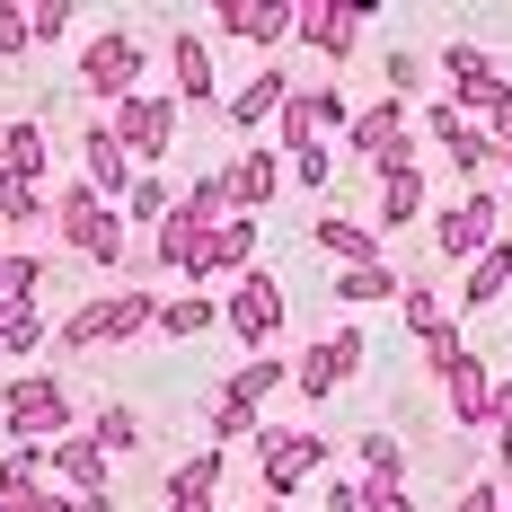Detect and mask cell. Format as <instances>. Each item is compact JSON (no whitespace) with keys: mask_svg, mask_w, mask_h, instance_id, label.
<instances>
[{"mask_svg":"<svg viewBox=\"0 0 512 512\" xmlns=\"http://www.w3.org/2000/svg\"><path fill=\"white\" fill-rule=\"evenodd\" d=\"M151 327H159V301L142 283H124V292H98V301L62 309L53 345H62V354H106V345H133V336H151Z\"/></svg>","mask_w":512,"mask_h":512,"instance_id":"cell-1","label":"cell"},{"mask_svg":"<svg viewBox=\"0 0 512 512\" xmlns=\"http://www.w3.org/2000/svg\"><path fill=\"white\" fill-rule=\"evenodd\" d=\"M53 239L71 256H89V265H115V274H124V248H133V239H124V204H106L89 177H71V186L53 195Z\"/></svg>","mask_w":512,"mask_h":512,"instance_id":"cell-2","label":"cell"},{"mask_svg":"<svg viewBox=\"0 0 512 512\" xmlns=\"http://www.w3.org/2000/svg\"><path fill=\"white\" fill-rule=\"evenodd\" d=\"M0 433L9 442H62V433H80V407L53 371H18V380H0Z\"/></svg>","mask_w":512,"mask_h":512,"instance_id":"cell-3","label":"cell"},{"mask_svg":"<svg viewBox=\"0 0 512 512\" xmlns=\"http://www.w3.org/2000/svg\"><path fill=\"white\" fill-rule=\"evenodd\" d=\"M318 468H327V442H318L309 424H265V433H256V477H265V495L292 504V486H309Z\"/></svg>","mask_w":512,"mask_h":512,"instance_id":"cell-4","label":"cell"},{"mask_svg":"<svg viewBox=\"0 0 512 512\" xmlns=\"http://www.w3.org/2000/svg\"><path fill=\"white\" fill-rule=\"evenodd\" d=\"M142 36H124V27H106V36H89V53H80V89L106 106H124V98H142Z\"/></svg>","mask_w":512,"mask_h":512,"instance_id":"cell-5","label":"cell"},{"mask_svg":"<svg viewBox=\"0 0 512 512\" xmlns=\"http://www.w3.org/2000/svg\"><path fill=\"white\" fill-rule=\"evenodd\" d=\"M221 318H230V336L239 345H256V354H274V336H283V318H292V301H283V283L256 265V274H239L230 283V301H221Z\"/></svg>","mask_w":512,"mask_h":512,"instance_id":"cell-6","label":"cell"},{"mask_svg":"<svg viewBox=\"0 0 512 512\" xmlns=\"http://www.w3.org/2000/svg\"><path fill=\"white\" fill-rule=\"evenodd\" d=\"M424 124H433V142L451 151V168H468V186H495V168H512V151L477 124V115H460L451 98H433V115H424Z\"/></svg>","mask_w":512,"mask_h":512,"instance_id":"cell-7","label":"cell"},{"mask_svg":"<svg viewBox=\"0 0 512 512\" xmlns=\"http://www.w3.org/2000/svg\"><path fill=\"white\" fill-rule=\"evenodd\" d=\"M345 151H354L362 168H398V159H415L407 98H371V106H354V124H345Z\"/></svg>","mask_w":512,"mask_h":512,"instance_id":"cell-8","label":"cell"},{"mask_svg":"<svg viewBox=\"0 0 512 512\" xmlns=\"http://www.w3.org/2000/svg\"><path fill=\"white\" fill-rule=\"evenodd\" d=\"M495 212H504V195H495V186H468L460 204L433 212V248L460 256V265H477V256L495 248Z\"/></svg>","mask_w":512,"mask_h":512,"instance_id":"cell-9","label":"cell"},{"mask_svg":"<svg viewBox=\"0 0 512 512\" xmlns=\"http://www.w3.org/2000/svg\"><path fill=\"white\" fill-rule=\"evenodd\" d=\"M362 354H371V345H362V327H327V336L292 362V389H301V398H336V389L362 371Z\"/></svg>","mask_w":512,"mask_h":512,"instance_id":"cell-10","label":"cell"},{"mask_svg":"<svg viewBox=\"0 0 512 512\" xmlns=\"http://www.w3.org/2000/svg\"><path fill=\"white\" fill-rule=\"evenodd\" d=\"M106 124H115V142L133 151V168H159V159H168V142H177V98H151V89H142V98L115 106Z\"/></svg>","mask_w":512,"mask_h":512,"instance_id":"cell-11","label":"cell"},{"mask_svg":"<svg viewBox=\"0 0 512 512\" xmlns=\"http://www.w3.org/2000/svg\"><path fill=\"white\" fill-rule=\"evenodd\" d=\"M345 124H354L345 89H292V106L274 115V142H283V159H292V151H318V133H345Z\"/></svg>","mask_w":512,"mask_h":512,"instance_id":"cell-12","label":"cell"},{"mask_svg":"<svg viewBox=\"0 0 512 512\" xmlns=\"http://www.w3.org/2000/svg\"><path fill=\"white\" fill-rule=\"evenodd\" d=\"M212 27H221V36H239V45H292V36H301V9H292V0H221V18H212Z\"/></svg>","mask_w":512,"mask_h":512,"instance_id":"cell-13","label":"cell"},{"mask_svg":"<svg viewBox=\"0 0 512 512\" xmlns=\"http://www.w3.org/2000/svg\"><path fill=\"white\" fill-rule=\"evenodd\" d=\"M362 18H371V0H309L301 9V45L318 53V62H345L362 36Z\"/></svg>","mask_w":512,"mask_h":512,"instance_id":"cell-14","label":"cell"},{"mask_svg":"<svg viewBox=\"0 0 512 512\" xmlns=\"http://www.w3.org/2000/svg\"><path fill=\"white\" fill-rule=\"evenodd\" d=\"M80 177L98 186L106 204H124V195H133V177H142V168H133V151L115 142V124H89V133H80Z\"/></svg>","mask_w":512,"mask_h":512,"instance_id":"cell-15","label":"cell"},{"mask_svg":"<svg viewBox=\"0 0 512 512\" xmlns=\"http://www.w3.org/2000/svg\"><path fill=\"white\" fill-rule=\"evenodd\" d=\"M283 380H292V362H283V354H248L239 371H230V380H221V389H212V398L265 424V407H274V389H283Z\"/></svg>","mask_w":512,"mask_h":512,"instance_id":"cell-16","label":"cell"},{"mask_svg":"<svg viewBox=\"0 0 512 512\" xmlns=\"http://www.w3.org/2000/svg\"><path fill=\"white\" fill-rule=\"evenodd\" d=\"M442 398H451V424H460V433H486V424H495V371L468 354L460 371L442 380Z\"/></svg>","mask_w":512,"mask_h":512,"instance_id":"cell-17","label":"cell"},{"mask_svg":"<svg viewBox=\"0 0 512 512\" xmlns=\"http://www.w3.org/2000/svg\"><path fill=\"white\" fill-rule=\"evenodd\" d=\"M45 168H53V142H45V124H0V177L9 186H45Z\"/></svg>","mask_w":512,"mask_h":512,"instance_id":"cell-18","label":"cell"},{"mask_svg":"<svg viewBox=\"0 0 512 512\" xmlns=\"http://www.w3.org/2000/svg\"><path fill=\"white\" fill-rule=\"evenodd\" d=\"M309 239L336 256V274H345V265H380V230L354 221V212H318V221H309Z\"/></svg>","mask_w":512,"mask_h":512,"instance_id":"cell-19","label":"cell"},{"mask_svg":"<svg viewBox=\"0 0 512 512\" xmlns=\"http://www.w3.org/2000/svg\"><path fill=\"white\" fill-rule=\"evenodd\" d=\"M106 451L98 442H89V433H62V442H53V486H62V495H106Z\"/></svg>","mask_w":512,"mask_h":512,"instance_id":"cell-20","label":"cell"},{"mask_svg":"<svg viewBox=\"0 0 512 512\" xmlns=\"http://www.w3.org/2000/svg\"><path fill=\"white\" fill-rule=\"evenodd\" d=\"M221 177H230V204L248 212V221H256L265 204H274V186H283V168H274V151H265V142H248V151L230 159Z\"/></svg>","mask_w":512,"mask_h":512,"instance_id":"cell-21","label":"cell"},{"mask_svg":"<svg viewBox=\"0 0 512 512\" xmlns=\"http://www.w3.org/2000/svg\"><path fill=\"white\" fill-rule=\"evenodd\" d=\"M283 106H292V71H283V62H265L248 89L230 98V124H239V133H256V124H274Z\"/></svg>","mask_w":512,"mask_h":512,"instance_id":"cell-22","label":"cell"},{"mask_svg":"<svg viewBox=\"0 0 512 512\" xmlns=\"http://www.w3.org/2000/svg\"><path fill=\"white\" fill-rule=\"evenodd\" d=\"M415 212H424V168H415V159L380 168V212H371V230H415Z\"/></svg>","mask_w":512,"mask_h":512,"instance_id":"cell-23","label":"cell"},{"mask_svg":"<svg viewBox=\"0 0 512 512\" xmlns=\"http://www.w3.org/2000/svg\"><path fill=\"white\" fill-rule=\"evenodd\" d=\"M204 274H256V221H248V212H230V221L204 239V265H195V283H204Z\"/></svg>","mask_w":512,"mask_h":512,"instance_id":"cell-24","label":"cell"},{"mask_svg":"<svg viewBox=\"0 0 512 512\" xmlns=\"http://www.w3.org/2000/svg\"><path fill=\"white\" fill-rule=\"evenodd\" d=\"M168 80H177V106H212V45L204 36H177L168 45Z\"/></svg>","mask_w":512,"mask_h":512,"instance_id":"cell-25","label":"cell"},{"mask_svg":"<svg viewBox=\"0 0 512 512\" xmlns=\"http://www.w3.org/2000/svg\"><path fill=\"white\" fill-rule=\"evenodd\" d=\"M212 486H221V451H195V460L168 477V495H159V512H212Z\"/></svg>","mask_w":512,"mask_h":512,"instance_id":"cell-26","label":"cell"},{"mask_svg":"<svg viewBox=\"0 0 512 512\" xmlns=\"http://www.w3.org/2000/svg\"><path fill=\"white\" fill-rule=\"evenodd\" d=\"M327 512H415V486H389V477H345V486H327Z\"/></svg>","mask_w":512,"mask_h":512,"instance_id":"cell-27","label":"cell"},{"mask_svg":"<svg viewBox=\"0 0 512 512\" xmlns=\"http://www.w3.org/2000/svg\"><path fill=\"white\" fill-rule=\"evenodd\" d=\"M504 292H512V239H495V248L460 274V301H468V309H495Z\"/></svg>","mask_w":512,"mask_h":512,"instance_id":"cell-28","label":"cell"},{"mask_svg":"<svg viewBox=\"0 0 512 512\" xmlns=\"http://www.w3.org/2000/svg\"><path fill=\"white\" fill-rule=\"evenodd\" d=\"M415 362H424L433 380H451V371H460V362H468L460 327H451V318H424V327H415Z\"/></svg>","mask_w":512,"mask_h":512,"instance_id":"cell-29","label":"cell"},{"mask_svg":"<svg viewBox=\"0 0 512 512\" xmlns=\"http://www.w3.org/2000/svg\"><path fill=\"white\" fill-rule=\"evenodd\" d=\"M9 230H53V195L45 186H9V177H0V239H9Z\"/></svg>","mask_w":512,"mask_h":512,"instance_id":"cell-30","label":"cell"},{"mask_svg":"<svg viewBox=\"0 0 512 512\" xmlns=\"http://www.w3.org/2000/svg\"><path fill=\"white\" fill-rule=\"evenodd\" d=\"M212 318H221V301H212L204 283H195V292H177V301H159V336H177V345H186V336H204Z\"/></svg>","mask_w":512,"mask_h":512,"instance_id":"cell-31","label":"cell"},{"mask_svg":"<svg viewBox=\"0 0 512 512\" xmlns=\"http://www.w3.org/2000/svg\"><path fill=\"white\" fill-rule=\"evenodd\" d=\"M398 292H407V274H398L389 256H380V265H345V274H336V301H398Z\"/></svg>","mask_w":512,"mask_h":512,"instance_id":"cell-32","label":"cell"},{"mask_svg":"<svg viewBox=\"0 0 512 512\" xmlns=\"http://www.w3.org/2000/svg\"><path fill=\"white\" fill-rule=\"evenodd\" d=\"M36 283H45V256L0 248V318H9V309H36Z\"/></svg>","mask_w":512,"mask_h":512,"instance_id":"cell-33","label":"cell"},{"mask_svg":"<svg viewBox=\"0 0 512 512\" xmlns=\"http://www.w3.org/2000/svg\"><path fill=\"white\" fill-rule=\"evenodd\" d=\"M354 460H362V477H389V486H407V477H415V468H407V442H398V433H362Z\"/></svg>","mask_w":512,"mask_h":512,"instance_id":"cell-34","label":"cell"},{"mask_svg":"<svg viewBox=\"0 0 512 512\" xmlns=\"http://www.w3.org/2000/svg\"><path fill=\"white\" fill-rule=\"evenodd\" d=\"M89 442H98L106 460H124V451H142V424H133V407H98V415H89Z\"/></svg>","mask_w":512,"mask_h":512,"instance_id":"cell-35","label":"cell"},{"mask_svg":"<svg viewBox=\"0 0 512 512\" xmlns=\"http://www.w3.org/2000/svg\"><path fill=\"white\" fill-rule=\"evenodd\" d=\"M53 345V327H45V309H9V318H0V354H45Z\"/></svg>","mask_w":512,"mask_h":512,"instance_id":"cell-36","label":"cell"},{"mask_svg":"<svg viewBox=\"0 0 512 512\" xmlns=\"http://www.w3.org/2000/svg\"><path fill=\"white\" fill-rule=\"evenodd\" d=\"M124 212H133V221H151V230H159V221L177 212V195H168V186H159L151 168H142V177H133V195H124Z\"/></svg>","mask_w":512,"mask_h":512,"instance_id":"cell-37","label":"cell"},{"mask_svg":"<svg viewBox=\"0 0 512 512\" xmlns=\"http://www.w3.org/2000/svg\"><path fill=\"white\" fill-rule=\"evenodd\" d=\"M27 53H36V18L18 0H0V62H27Z\"/></svg>","mask_w":512,"mask_h":512,"instance_id":"cell-38","label":"cell"},{"mask_svg":"<svg viewBox=\"0 0 512 512\" xmlns=\"http://www.w3.org/2000/svg\"><path fill=\"white\" fill-rule=\"evenodd\" d=\"M27 18H36V45H62V36L80 27V9H71V0H36Z\"/></svg>","mask_w":512,"mask_h":512,"instance_id":"cell-39","label":"cell"},{"mask_svg":"<svg viewBox=\"0 0 512 512\" xmlns=\"http://www.w3.org/2000/svg\"><path fill=\"white\" fill-rule=\"evenodd\" d=\"M283 168H292V186H309V195H318V186L336 177V159H327V142H318V151H292Z\"/></svg>","mask_w":512,"mask_h":512,"instance_id":"cell-40","label":"cell"},{"mask_svg":"<svg viewBox=\"0 0 512 512\" xmlns=\"http://www.w3.org/2000/svg\"><path fill=\"white\" fill-rule=\"evenodd\" d=\"M71 504H80V495H62V486H53V477H45L36 495H9V504H0V512H71Z\"/></svg>","mask_w":512,"mask_h":512,"instance_id":"cell-41","label":"cell"},{"mask_svg":"<svg viewBox=\"0 0 512 512\" xmlns=\"http://www.w3.org/2000/svg\"><path fill=\"white\" fill-rule=\"evenodd\" d=\"M486 433H495V460L512 468V380H495V424Z\"/></svg>","mask_w":512,"mask_h":512,"instance_id":"cell-42","label":"cell"},{"mask_svg":"<svg viewBox=\"0 0 512 512\" xmlns=\"http://www.w3.org/2000/svg\"><path fill=\"white\" fill-rule=\"evenodd\" d=\"M380 71H389V98H415V80H424V62H415V53H389Z\"/></svg>","mask_w":512,"mask_h":512,"instance_id":"cell-43","label":"cell"},{"mask_svg":"<svg viewBox=\"0 0 512 512\" xmlns=\"http://www.w3.org/2000/svg\"><path fill=\"white\" fill-rule=\"evenodd\" d=\"M398 309H407V327H424V318H442V301H433L424 283H407V292H398Z\"/></svg>","mask_w":512,"mask_h":512,"instance_id":"cell-44","label":"cell"},{"mask_svg":"<svg viewBox=\"0 0 512 512\" xmlns=\"http://www.w3.org/2000/svg\"><path fill=\"white\" fill-rule=\"evenodd\" d=\"M451 512H512V504H504V486H460V504H451Z\"/></svg>","mask_w":512,"mask_h":512,"instance_id":"cell-45","label":"cell"},{"mask_svg":"<svg viewBox=\"0 0 512 512\" xmlns=\"http://www.w3.org/2000/svg\"><path fill=\"white\" fill-rule=\"evenodd\" d=\"M71 512H115V495H80V504H71Z\"/></svg>","mask_w":512,"mask_h":512,"instance_id":"cell-46","label":"cell"},{"mask_svg":"<svg viewBox=\"0 0 512 512\" xmlns=\"http://www.w3.org/2000/svg\"><path fill=\"white\" fill-rule=\"evenodd\" d=\"M256 512H283V495H265V504H256Z\"/></svg>","mask_w":512,"mask_h":512,"instance_id":"cell-47","label":"cell"},{"mask_svg":"<svg viewBox=\"0 0 512 512\" xmlns=\"http://www.w3.org/2000/svg\"><path fill=\"white\" fill-rule=\"evenodd\" d=\"M504 204H512V168H504Z\"/></svg>","mask_w":512,"mask_h":512,"instance_id":"cell-48","label":"cell"}]
</instances>
